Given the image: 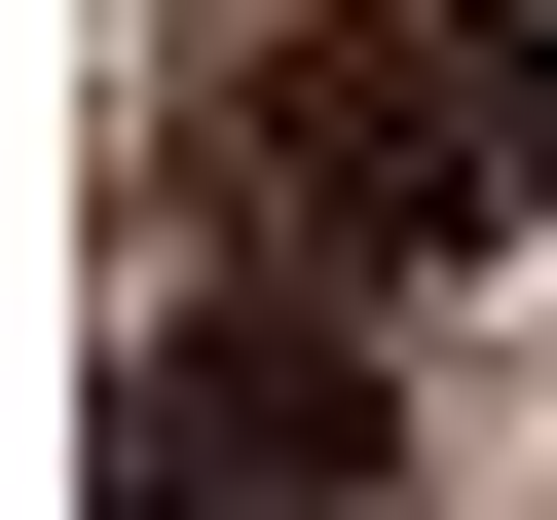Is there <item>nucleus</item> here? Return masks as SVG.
Wrapping results in <instances>:
<instances>
[{
	"label": "nucleus",
	"instance_id": "nucleus-1",
	"mask_svg": "<svg viewBox=\"0 0 557 520\" xmlns=\"http://www.w3.org/2000/svg\"><path fill=\"white\" fill-rule=\"evenodd\" d=\"M223 149H260V223H298L335 298L520 260V223H557V0H260Z\"/></svg>",
	"mask_w": 557,
	"mask_h": 520
},
{
	"label": "nucleus",
	"instance_id": "nucleus-2",
	"mask_svg": "<svg viewBox=\"0 0 557 520\" xmlns=\"http://www.w3.org/2000/svg\"><path fill=\"white\" fill-rule=\"evenodd\" d=\"M372 483H409V372L335 298H186L112 372V520H372Z\"/></svg>",
	"mask_w": 557,
	"mask_h": 520
}]
</instances>
